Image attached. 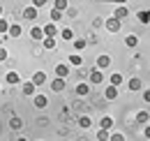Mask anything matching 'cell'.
I'll use <instances>...</instances> for the list:
<instances>
[{
    "mask_svg": "<svg viewBox=\"0 0 150 141\" xmlns=\"http://www.w3.org/2000/svg\"><path fill=\"white\" fill-rule=\"evenodd\" d=\"M104 26H106V30H109V33H118L122 23H120V19H118V16H111V19H106V23H104Z\"/></svg>",
    "mask_w": 150,
    "mask_h": 141,
    "instance_id": "1",
    "label": "cell"
},
{
    "mask_svg": "<svg viewBox=\"0 0 150 141\" xmlns=\"http://www.w3.org/2000/svg\"><path fill=\"white\" fill-rule=\"evenodd\" d=\"M23 19H25V21H35V19H37V7H35V5L25 7V9H23Z\"/></svg>",
    "mask_w": 150,
    "mask_h": 141,
    "instance_id": "2",
    "label": "cell"
},
{
    "mask_svg": "<svg viewBox=\"0 0 150 141\" xmlns=\"http://www.w3.org/2000/svg\"><path fill=\"white\" fill-rule=\"evenodd\" d=\"M109 65H111V56H106V53H102V56L97 58V67H99V70H106Z\"/></svg>",
    "mask_w": 150,
    "mask_h": 141,
    "instance_id": "3",
    "label": "cell"
},
{
    "mask_svg": "<svg viewBox=\"0 0 150 141\" xmlns=\"http://www.w3.org/2000/svg\"><path fill=\"white\" fill-rule=\"evenodd\" d=\"M51 90H53V93H60V90H65V79H62V76L53 79V81H51Z\"/></svg>",
    "mask_w": 150,
    "mask_h": 141,
    "instance_id": "4",
    "label": "cell"
},
{
    "mask_svg": "<svg viewBox=\"0 0 150 141\" xmlns=\"http://www.w3.org/2000/svg\"><path fill=\"white\" fill-rule=\"evenodd\" d=\"M113 16H118L120 21H122L125 16H129V7H125V5H118V7H115V14H113Z\"/></svg>",
    "mask_w": 150,
    "mask_h": 141,
    "instance_id": "5",
    "label": "cell"
},
{
    "mask_svg": "<svg viewBox=\"0 0 150 141\" xmlns=\"http://www.w3.org/2000/svg\"><path fill=\"white\" fill-rule=\"evenodd\" d=\"M21 33H23V30H21L19 23H9V30H7V35H9V37H21Z\"/></svg>",
    "mask_w": 150,
    "mask_h": 141,
    "instance_id": "6",
    "label": "cell"
},
{
    "mask_svg": "<svg viewBox=\"0 0 150 141\" xmlns=\"http://www.w3.org/2000/svg\"><path fill=\"white\" fill-rule=\"evenodd\" d=\"M30 37H33V39H37V42H42V39H44V28L35 26V28L30 30Z\"/></svg>",
    "mask_w": 150,
    "mask_h": 141,
    "instance_id": "7",
    "label": "cell"
},
{
    "mask_svg": "<svg viewBox=\"0 0 150 141\" xmlns=\"http://www.w3.org/2000/svg\"><path fill=\"white\" fill-rule=\"evenodd\" d=\"M56 21H53V23H46V26H44V37H56Z\"/></svg>",
    "mask_w": 150,
    "mask_h": 141,
    "instance_id": "8",
    "label": "cell"
},
{
    "mask_svg": "<svg viewBox=\"0 0 150 141\" xmlns=\"http://www.w3.org/2000/svg\"><path fill=\"white\" fill-rule=\"evenodd\" d=\"M33 83H35V86L46 83V74H44V72H35V74H33Z\"/></svg>",
    "mask_w": 150,
    "mask_h": 141,
    "instance_id": "9",
    "label": "cell"
},
{
    "mask_svg": "<svg viewBox=\"0 0 150 141\" xmlns=\"http://www.w3.org/2000/svg\"><path fill=\"white\" fill-rule=\"evenodd\" d=\"M74 93H76V95H79V97H86V95L90 93V86H88V83H79Z\"/></svg>",
    "mask_w": 150,
    "mask_h": 141,
    "instance_id": "10",
    "label": "cell"
},
{
    "mask_svg": "<svg viewBox=\"0 0 150 141\" xmlns=\"http://www.w3.org/2000/svg\"><path fill=\"white\" fill-rule=\"evenodd\" d=\"M5 79H7V83H12V86H16V83L21 81L19 72H7V76H5Z\"/></svg>",
    "mask_w": 150,
    "mask_h": 141,
    "instance_id": "11",
    "label": "cell"
},
{
    "mask_svg": "<svg viewBox=\"0 0 150 141\" xmlns=\"http://www.w3.org/2000/svg\"><path fill=\"white\" fill-rule=\"evenodd\" d=\"M104 97H106V100H115V97H118V86H109V88H106V93H104Z\"/></svg>",
    "mask_w": 150,
    "mask_h": 141,
    "instance_id": "12",
    "label": "cell"
},
{
    "mask_svg": "<svg viewBox=\"0 0 150 141\" xmlns=\"http://www.w3.org/2000/svg\"><path fill=\"white\" fill-rule=\"evenodd\" d=\"M79 127H83V130L93 127V118H90V116H81V118H79Z\"/></svg>",
    "mask_w": 150,
    "mask_h": 141,
    "instance_id": "13",
    "label": "cell"
},
{
    "mask_svg": "<svg viewBox=\"0 0 150 141\" xmlns=\"http://www.w3.org/2000/svg\"><path fill=\"white\" fill-rule=\"evenodd\" d=\"M90 81H93V83H102V81H104L102 70H93V72H90Z\"/></svg>",
    "mask_w": 150,
    "mask_h": 141,
    "instance_id": "14",
    "label": "cell"
},
{
    "mask_svg": "<svg viewBox=\"0 0 150 141\" xmlns=\"http://www.w3.org/2000/svg\"><path fill=\"white\" fill-rule=\"evenodd\" d=\"M141 88H143V81H141V79H129V90L139 93Z\"/></svg>",
    "mask_w": 150,
    "mask_h": 141,
    "instance_id": "15",
    "label": "cell"
},
{
    "mask_svg": "<svg viewBox=\"0 0 150 141\" xmlns=\"http://www.w3.org/2000/svg\"><path fill=\"white\" fill-rule=\"evenodd\" d=\"M148 120H150V113H148V111H139V113H136V123L146 125Z\"/></svg>",
    "mask_w": 150,
    "mask_h": 141,
    "instance_id": "16",
    "label": "cell"
},
{
    "mask_svg": "<svg viewBox=\"0 0 150 141\" xmlns=\"http://www.w3.org/2000/svg\"><path fill=\"white\" fill-rule=\"evenodd\" d=\"M136 44H139V37H136V35H127V37H125V46H129V49H134Z\"/></svg>",
    "mask_w": 150,
    "mask_h": 141,
    "instance_id": "17",
    "label": "cell"
},
{
    "mask_svg": "<svg viewBox=\"0 0 150 141\" xmlns=\"http://www.w3.org/2000/svg\"><path fill=\"white\" fill-rule=\"evenodd\" d=\"M99 127H104V130H111V127H113V118H111V116H104V118L99 120Z\"/></svg>",
    "mask_w": 150,
    "mask_h": 141,
    "instance_id": "18",
    "label": "cell"
},
{
    "mask_svg": "<svg viewBox=\"0 0 150 141\" xmlns=\"http://www.w3.org/2000/svg\"><path fill=\"white\" fill-rule=\"evenodd\" d=\"M46 104H49V100H46L44 95H37V97H35V106H37V109H46Z\"/></svg>",
    "mask_w": 150,
    "mask_h": 141,
    "instance_id": "19",
    "label": "cell"
},
{
    "mask_svg": "<svg viewBox=\"0 0 150 141\" xmlns=\"http://www.w3.org/2000/svg\"><path fill=\"white\" fill-rule=\"evenodd\" d=\"M9 127H12V130H21V127H23V120H21L19 116H12V120H9Z\"/></svg>",
    "mask_w": 150,
    "mask_h": 141,
    "instance_id": "20",
    "label": "cell"
},
{
    "mask_svg": "<svg viewBox=\"0 0 150 141\" xmlns=\"http://www.w3.org/2000/svg\"><path fill=\"white\" fill-rule=\"evenodd\" d=\"M23 95H28V97L35 95V83H33V81H30V83H23Z\"/></svg>",
    "mask_w": 150,
    "mask_h": 141,
    "instance_id": "21",
    "label": "cell"
},
{
    "mask_svg": "<svg viewBox=\"0 0 150 141\" xmlns=\"http://www.w3.org/2000/svg\"><path fill=\"white\" fill-rule=\"evenodd\" d=\"M56 74H58V76H62V79H65V76L69 74V67H67V65H56Z\"/></svg>",
    "mask_w": 150,
    "mask_h": 141,
    "instance_id": "22",
    "label": "cell"
},
{
    "mask_svg": "<svg viewBox=\"0 0 150 141\" xmlns=\"http://www.w3.org/2000/svg\"><path fill=\"white\" fill-rule=\"evenodd\" d=\"M139 23L148 26V23H150V12H146V9H143V12H139Z\"/></svg>",
    "mask_w": 150,
    "mask_h": 141,
    "instance_id": "23",
    "label": "cell"
},
{
    "mask_svg": "<svg viewBox=\"0 0 150 141\" xmlns=\"http://www.w3.org/2000/svg\"><path fill=\"white\" fill-rule=\"evenodd\" d=\"M44 49H56V37H44Z\"/></svg>",
    "mask_w": 150,
    "mask_h": 141,
    "instance_id": "24",
    "label": "cell"
},
{
    "mask_svg": "<svg viewBox=\"0 0 150 141\" xmlns=\"http://www.w3.org/2000/svg\"><path fill=\"white\" fill-rule=\"evenodd\" d=\"M81 63H83V58H81V56H69V65H74V67H79V65H81Z\"/></svg>",
    "mask_w": 150,
    "mask_h": 141,
    "instance_id": "25",
    "label": "cell"
},
{
    "mask_svg": "<svg viewBox=\"0 0 150 141\" xmlns=\"http://www.w3.org/2000/svg\"><path fill=\"white\" fill-rule=\"evenodd\" d=\"M109 137H111V134H109V130H104V127H99V132H97V139L106 141V139H109Z\"/></svg>",
    "mask_w": 150,
    "mask_h": 141,
    "instance_id": "26",
    "label": "cell"
},
{
    "mask_svg": "<svg viewBox=\"0 0 150 141\" xmlns=\"http://www.w3.org/2000/svg\"><path fill=\"white\" fill-rule=\"evenodd\" d=\"M60 37H62V39H67V42H69V39H74V33H72V30H69V28H65V30H62V33H60Z\"/></svg>",
    "mask_w": 150,
    "mask_h": 141,
    "instance_id": "27",
    "label": "cell"
},
{
    "mask_svg": "<svg viewBox=\"0 0 150 141\" xmlns=\"http://www.w3.org/2000/svg\"><path fill=\"white\" fill-rule=\"evenodd\" d=\"M111 83L113 86H120L122 83V74H111Z\"/></svg>",
    "mask_w": 150,
    "mask_h": 141,
    "instance_id": "28",
    "label": "cell"
},
{
    "mask_svg": "<svg viewBox=\"0 0 150 141\" xmlns=\"http://www.w3.org/2000/svg\"><path fill=\"white\" fill-rule=\"evenodd\" d=\"M67 5H69L67 0H56V9H60V12H65V9H67Z\"/></svg>",
    "mask_w": 150,
    "mask_h": 141,
    "instance_id": "29",
    "label": "cell"
},
{
    "mask_svg": "<svg viewBox=\"0 0 150 141\" xmlns=\"http://www.w3.org/2000/svg\"><path fill=\"white\" fill-rule=\"evenodd\" d=\"M7 30H9V21H5L0 16V33H7Z\"/></svg>",
    "mask_w": 150,
    "mask_h": 141,
    "instance_id": "30",
    "label": "cell"
},
{
    "mask_svg": "<svg viewBox=\"0 0 150 141\" xmlns=\"http://www.w3.org/2000/svg\"><path fill=\"white\" fill-rule=\"evenodd\" d=\"M51 19H53V21H60V19H62V12L53 7V9H51Z\"/></svg>",
    "mask_w": 150,
    "mask_h": 141,
    "instance_id": "31",
    "label": "cell"
},
{
    "mask_svg": "<svg viewBox=\"0 0 150 141\" xmlns=\"http://www.w3.org/2000/svg\"><path fill=\"white\" fill-rule=\"evenodd\" d=\"M109 139H113V141H125V134H111Z\"/></svg>",
    "mask_w": 150,
    "mask_h": 141,
    "instance_id": "32",
    "label": "cell"
},
{
    "mask_svg": "<svg viewBox=\"0 0 150 141\" xmlns=\"http://www.w3.org/2000/svg\"><path fill=\"white\" fill-rule=\"evenodd\" d=\"M5 60H7V51L0 46V63H5Z\"/></svg>",
    "mask_w": 150,
    "mask_h": 141,
    "instance_id": "33",
    "label": "cell"
},
{
    "mask_svg": "<svg viewBox=\"0 0 150 141\" xmlns=\"http://www.w3.org/2000/svg\"><path fill=\"white\" fill-rule=\"evenodd\" d=\"M46 2H49V0H33V5H35L37 9H39V7H42V5H46Z\"/></svg>",
    "mask_w": 150,
    "mask_h": 141,
    "instance_id": "34",
    "label": "cell"
},
{
    "mask_svg": "<svg viewBox=\"0 0 150 141\" xmlns=\"http://www.w3.org/2000/svg\"><path fill=\"white\" fill-rule=\"evenodd\" d=\"M74 46H76V49H83V46H86V42H83V39H76Z\"/></svg>",
    "mask_w": 150,
    "mask_h": 141,
    "instance_id": "35",
    "label": "cell"
},
{
    "mask_svg": "<svg viewBox=\"0 0 150 141\" xmlns=\"http://www.w3.org/2000/svg\"><path fill=\"white\" fill-rule=\"evenodd\" d=\"M143 137H146V139H150V125L146 123V130H143Z\"/></svg>",
    "mask_w": 150,
    "mask_h": 141,
    "instance_id": "36",
    "label": "cell"
},
{
    "mask_svg": "<svg viewBox=\"0 0 150 141\" xmlns=\"http://www.w3.org/2000/svg\"><path fill=\"white\" fill-rule=\"evenodd\" d=\"M143 100H146V102L150 104V90H146V93H143Z\"/></svg>",
    "mask_w": 150,
    "mask_h": 141,
    "instance_id": "37",
    "label": "cell"
},
{
    "mask_svg": "<svg viewBox=\"0 0 150 141\" xmlns=\"http://www.w3.org/2000/svg\"><path fill=\"white\" fill-rule=\"evenodd\" d=\"M0 16H2V5H0Z\"/></svg>",
    "mask_w": 150,
    "mask_h": 141,
    "instance_id": "38",
    "label": "cell"
}]
</instances>
